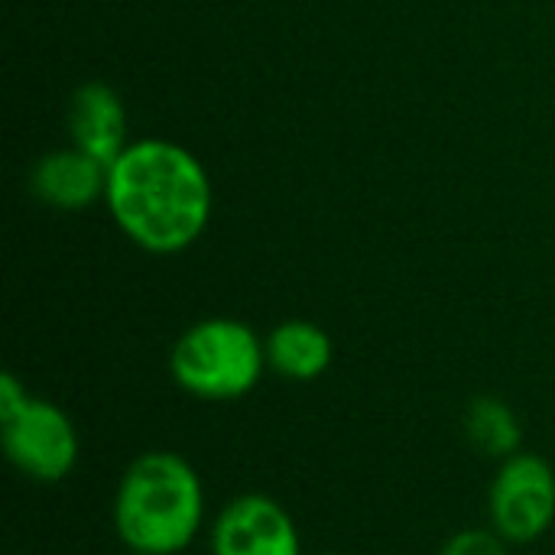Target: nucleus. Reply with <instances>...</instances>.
<instances>
[{
	"instance_id": "5",
	"label": "nucleus",
	"mask_w": 555,
	"mask_h": 555,
	"mask_svg": "<svg viewBox=\"0 0 555 555\" xmlns=\"http://www.w3.org/2000/svg\"><path fill=\"white\" fill-rule=\"evenodd\" d=\"M488 520L511 546L543 540L555 524V472L537 452H517L498 462L488 491Z\"/></svg>"
},
{
	"instance_id": "13",
	"label": "nucleus",
	"mask_w": 555,
	"mask_h": 555,
	"mask_svg": "<svg viewBox=\"0 0 555 555\" xmlns=\"http://www.w3.org/2000/svg\"><path fill=\"white\" fill-rule=\"evenodd\" d=\"M312 555H345V553H312Z\"/></svg>"
},
{
	"instance_id": "14",
	"label": "nucleus",
	"mask_w": 555,
	"mask_h": 555,
	"mask_svg": "<svg viewBox=\"0 0 555 555\" xmlns=\"http://www.w3.org/2000/svg\"><path fill=\"white\" fill-rule=\"evenodd\" d=\"M124 555H133V553H124Z\"/></svg>"
},
{
	"instance_id": "7",
	"label": "nucleus",
	"mask_w": 555,
	"mask_h": 555,
	"mask_svg": "<svg viewBox=\"0 0 555 555\" xmlns=\"http://www.w3.org/2000/svg\"><path fill=\"white\" fill-rule=\"evenodd\" d=\"M33 195L59 211L91 208L107 192V166L78 146L46 153L29 176Z\"/></svg>"
},
{
	"instance_id": "8",
	"label": "nucleus",
	"mask_w": 555,
	"mask_h": 555,
	"mask_svg": "<svg viewBox=\"0 0 555 555\" xmlns=\"http://www.w3.org/2000/svg\"><path fill=\"white\" fill-rule=\"evenodd\" d=\"M127 127H130L127 107L114 88H107L101 81H88L72 94V104H68L72 146L91 153L104 166H111L130 146Z\"/></svg>"
},
{
	"instance_id": "11",
	"label": "nucleus",
	"mask_w": 555,
	"mask_h": 555,
	"mask_svg": "<svg viewBox=\"0 0 555 555\" xmlns=\"http://www.w3.org/2000/svg\"><path fill=\"white\" fill-rule=\"evenodd\" d=\"M507 546L511 543L501 533H494L491 527H478V530H462L449 537L439 555H511Z\"/></svg>"
},
{
	"instance_id": "3",
	"label": "nucleus",
	"mask_w": 555,
	"mask_h": 555,
	"mask_svg": "<svg viewBox=\"0 0 555 555\" xmlns=\"http://www.w3.org/2000/svg\"><path fill=\"white\" fill-rule=\"evenodd\" d=\"M267 371L263 338L247 322L228 315L189 325L169 351V374L176 387L205 403L247 397Z\"/></svg>"
},
{
	"instance_id": "10",
	"label": "nucleus",
	"mask_w": 555,
	"mask_h": 555,
	"mask_svg": "<svg viewBox=\"0 0 555 555\" xmlns=\"http://www.w3.org/2000/svg\"><path fill=\"white\" fill-rule=\"evenodd\" d=\"M465 436L485 459L504 462L524 449V426L501 397H475L465 410Z\"/></svg>"
},
{
	"instance_id": "2",
	"label": "nucleus",
	"mask_w": 555,
	"mask_h": 555,
	"mask_svg": "<svg viewBox=\"0 0 555 555\" xmlns=\"http://www.w3.org/2000/svg\"><path fill=\"white\" fill-rule=\"evenodd\" d=\"M205 517V485L185 455L153 449L124 468L111 507L124 553L182 555L202 537Z\"/></svg>"
},
{
	"instance_id": "4",
	"label": "nucleus",
	"mask_w": 555,
	"mask_h": 555,
	"mask_svg": "<svg viewBox=\"0 0 555 555\" xmlns=\"http://www.w3.org/2000/svg\"><path fill=\"white\" fill-rule=\"evenodd\" d=\"M0 436L7 462L33 485L65 481L81 455V439L72 416L42 397H29L13 416L0 420Z\"/></svg>"
},
{
	"instance_id": "12",
	"label": "nucleus",
	"mask_w": 555,
	"mask_h": 555,
	"mask_svg": "<svg viewBox=\"0 0 555 555\" xmlns=\"http://www.w3.org/2000/svg\"><path fill=\"white\" fill-rule=\"evenodd\" d=\"M33 393L26 390V384L16 377V374H3L0 377V420H7V416H13L26 400H29Z\"/></svg>"
},
{
	"instance_id": "1",
	"label": "nucleus",
	"mask_w": 555,
	"mask_h": 555,
	"mask_svg": "<svg viewBox=\"0 0 555 555\" xmlns=\"http://www.w3.org/2000/svg\"><path fill=\"white\" fill-rule=\"evenodd\" d=\"M104 205L130 244L146 254L189 250L211 221V179L202 159L172 140H130L107 166Z\"/></svg>"
},
{
	"instance_id": "9",
	"label": "nucleus",
	"mask_w": 555,
	"mask_h": 555,
	"mask_svg": "<svg viewBox=\"0 0 555 555\" xmlns=\"http://www.w3.org/2000/svg\"><path fill=\"white\" fill-rule=\"evenodd\" d=\"M267 367L293 384H309L319 380L332 361H335V345L328 332L309 319H286L280 322L267 338Z\"/></svg>"
},
{
	"instance_id": "6",
	"label": "nucleus",
	"mask_w": 555,
	"mask_h": 555,
	"mask_svg": "<svg viewBox=\"0 0 555 555\" xmlns=\"http://www.w3.org/2000/svg\"><path fill=\"white\" fill-rule=\"evenodd\" d=\"M211 555H302L293 514L267 494L228 501L208 527Z\"/></svg>"
}]
</instances>
